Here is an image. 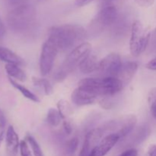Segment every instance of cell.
<instances>
[{
	"label": "cell",
	"mask_w": 156,
	"mask_h": 156,
	"mask_svg": "<svg viewBox=\"0 0 156 156\" xmlns=\"http://www.w3.org/2000/svg\"><path fill=\"white\" fill-rule=\"evenodd\" d=\"M120 156H138V151L133 148L126 149V151L122 152Z\"/></svg>",
	"instance_id": "4316f807"
},
{
	"label": "cell",
	"mask_w": 156,
	"mask_h": 156,
	"mask_svg": "<svg viewBox=\"0 0 156 156\" xmlns=\"http://www.w3.org/2000/svg\"><path fill=\"white\" fill-rule=\"evenodd\" d=\"M19 137L12 126L8 127L5 133L6 151L9 156H15L20 147Z\"/></svg>",
	"instance_id": "5bb4252c"
},
{
	"label": "cell",
	"mask_w": 156,
	"mask_h": 156,
	"mask_svg": "<svg viewBox=\"0 0 156 156\" xmlns=\"http://www.w3.org/2000/svg\"><path fill=\"white\" fill-rule=\"evenodd\" d=\"M57 110L59 111L62 118L64 120H66L67 117L72 115L73 113V108H72L70 103L67 101L64 100V99H61L58 101Z\"/></svg>",
	"instance_id": "44dd1931"
},
{
	"label": "cell",
	"mask_w": 156,
	"mask_h": 156,
	"mask_svg": "<svg viewBox=\"0 0 156 156\" xmlns=\"http://www.w3.org/2000/svg\"><path fill=\"white\" fill-rule=\"evenodd\" d=\"M62 117L59 114V111L55 108H50L47 111V123L50 126L53 127H56L59 125L61 120H62Z\"/></svg>",
	"instance_id": "ffe728a7"
},
{
	"label": "cell",
	"mask_w": 156,
	"mask_h": 156,
	"mask_svg": "<svg viewBox=\"0 0 156 156\" xmlns=\"http://www.w3.org/2000/svg\"><path fill=\"white\" fill-rule=\"evenodd\" d=\"M151 37V31L139 20L131 26L129 50L133 56H139L146 50Z\"/></svg>",
	"instance_id": "5b68a950"
},
{
	"label": "cell",
	"mask_w": 156,
	"mask_h": 156,
	"mask_svg": "<svg viewBox=\"0 0 156 156\" xmlns=\"http://www.w3.org/2000/svg\"><path fill=\"white\" fill-rule=\"evenodd\" d=\"M26 140L28 143V144L30 145V148L32 149V152L34 156H44V152H43L42 149H41V146L38 144V143L37 142V140L34 138L32 136L30 135H27L26 136Z\"/></svg>",
	"instance_id": "7402d4cb"
},
{
	"label": "cell",
	"mask_w": 156,
	"mask_h": 156,
	"mask_svg": "<svg viewBox=\"0 0 156 156\" xmlns=\"http://www.w3.org/2000/svg\"><path fill=\"white\" fill-rule=\"evenodd\" d=\"M137 70H138V64L136 62L128 61V62H123L117 79H118L122 82L123 86H126L133 79Z\"/></svg>",
	"instance_id": "4fadbf2b"
},
{
	"label": "cell",
	"mask_w": 156,
	"mask_h": 156,
	"mask_svg": "<svg viewBox=\"0 0 156 156\" xmlns=\"http://www.w3.org/2000/svg\"><path fill=\"white\" fill-rule=\"evenodd\" d=\"M88 32L79 24H66L53 26L49 30V37L60 51L76 47L85 42Z\"/></svg>",
	"instance_id": "6da1fadb"
},
{
	"label": "cell",
	"mask_w": 156,
	"mask_h": 156,
	"mask_svg": "<svg viewBox=\"0 0 156 156\" xmlns=\"http://www.w3.org/2000/svg\"><path fill=\"white\" fill-rule=\"evenodd\" d=\"M63 128L64 130H65L66 133L70 134L73 132V126H72V123H70L68 120H64L63 122Z\"/></svg>",
	"instance_id": "83f0119b"
},
{
	"label": "cell",
	"mask_w": 156,
	"mask_h": 156,
	"mask_svg": "<svg viewBox=\"0 0 156 156\" xmlns=\"http://www.w3.org/2000/svg\"><path fill=\"white\" fill-rule=\"evenodd\" d=\"M0 60L6 62V64H16L21 66L24 63V59L21 56L4 47H0Z\"/></svg>",
	"instance_id": "2e32d148"
},
{
	"label": "cell",
	"mask_w": 156,
	"mask_h": 156,
	"mask_svg": "<svg viewBox=\"0 0 156 156\" xmlns=\"http://www.w3.org/2000/svg\"><path fill=\"white\" fill-rule=\"evenodd\" d=\"M104 135V130L101 128L91 129L85 136L83 146L81 149L79 156H88L94 146L101 141Z\"/></svg>",
	"instance_id": "8fae6325"
},
{
	"label": "cell",
	"mask_w": 156,
	"mask_h": 156,
	"mask_svg": "<svg viewBox=\"0 0 156 156\" xmlns=\"http://www.w3.org/2000/svg\"><path fill=\"white\" fill-rule=\"evenodd\" d=\"M36 18V9L31 5H21L11 11L8 21L14 30L23 31L31 27Z\"/></svg>",
	"instance_id": "277c9868"
},
{
	"label": "cell",
	"mask_w": 156,
	"mask_h": 156,
	"mask_svg": "<svg viewBox=\"0 0 156 156\" xmlns=\"http://www.w3.org/2000/svg\"><path fill=\"white\" fill-rule=\"evenodd\" d=\"M6 32V29H5V26L4 22L2 20L1 17H0V39L2 38L3 37L5 36Z\"/></svg>",
	"instance_id": "f546056e"
},
{
	"label": "cell",
	"mask_w": 156,
	"mask_h": 156,
	"mask_svg": "<svg viewBox=\"0 0 156 156\" xmlns=\"http://www.w3.org/2000/svg\"><path fill=\"white\" fill-rule=\"evenodd\" d=\"M78 87L85 88L97 97H111L120 92L124 86L117 78H86L78 83Z\"/></svg>",
	"instance_id": "7a4b0ae2"
},
{
	"label": "cell",
	"mask_w": 156,
	"mask_h": 156,
	"mask_svg": "<svg viewBox=\"0 0 156 156\" xmlns=\"http://www.w3.org/2000/svg\"><path fill=\"white\" fill-rule=\"evenodd\" d=\"M78 145H79V140H78V139L76 137L72 138L67 143V151H68L69 153H74L76 151V149H77Z\"/></svg>",
	"instance_id": "d4e9b609"
},
{
	"label": "cell",
	"mask_w": 156,
	"mask_h": 156,
	"mask_svg": "<svg viewBox=\"0 0 156 156\" xmlns=\"http://www.w3.org/2000/svg\"><path fill=\"white\" fill-rule=\"evenodd\" d=\"M148 156H156V145H151L148 149Z\"/></svg>",
	"instance_id": "1f68e13d"
},
{
	"label": "cell",
	"mask_w": 156,
	"mask_h": 156,
	"mask_svg": "<svg viewBox=\"0 0 156 156\" xmlns=\"http://www.w3.org/2000/svg\"><path fill=\"white\" fill-rule=\"evenodd\" d=\"M6 124V118L5 117L4 113L2 112L1 109H0V126L5 127Z\"/></svg>",
	"instance_id": "d6a6232c"
},
{
	"label": "cell",
	"mask_w": 156,
	"mask_h": 156,
	"mask_svg": "<svg viewBox=\"0 0 156 156\" xmlns=\"http://www.w3.org/2000/svg\"><path fill=\"white\" fill-rule=\"evenodd\" d=\"M5 69L9 77L12 78L14 80H18L20 82H24L27 79V75L24 70L20 68L19 66L16 64H6Z\"/></svg>",
	"instance_id": "e0dca14e"
},
{
	"label": "cell",
	"mask_w": 156,
	"mask_h": 156,
	"mask_svg": "<svg viewBox=\"0 0 156 156\" xmlns=\"http://www.w3.org/2000/svg\"><path fill=\"white\" fill-rule=\"evenodd\" d=\"M123 62L120 55L117 53H110L100 60L98 71L101 77L117 78Z\"/></svg>",
	"instance_id": "52a82bcc"
},
{
	"label": "cell",
	"mask_w": 156,
	"mask_h": 156,
	"mask_svg": "<svg viewBox=\"0 0 156 156\" xmlns=\"http://www.w3.org/2000/svg\"><path fill=\"white\" fill-rule=\"evenodd\" d=\"M106 1H112V0H106Z\"/></svg>",
	"instance_id": "e575fe53"
},
{
	"label": "cell",
	"mask_w": 156,
	"mask_h": 156,
	"mask_svg": "<svg viewBox=\"0 0 156 156\" xmlns=\"http://www.w3.org/2000/svg\"><path fill=\"white\" fill-rule=\"evenodd\" d=\"M137 123V117L134 114L125 115L117 121H113L109 123L107 127L108 129H115L114 133L120 137V139L127 136L129 133L133 131Z\"/></svg>",
	"instance_id": "9c48e42d"
},
{
	"label": "cell",
	"mask_w": 156,
	"mask_h": 156,
	"mask_svg": "<svg viewBox=\"0 0 156 156\" xmlns=\"http://www.w3.org/2000/svg\"><path fill=\"white\" fill-rule=\"evenodd\" d=\"M32 82L35 86L39 88L44 92L45 95H50L53 94V88L47 79H44V78L33 77Z\"/></svg>",
	"instance_id": "d6986e66"
},
{
	"label": "cell",
	"mask_w": 156,
	"mask_h": 156,
	"mask_svg": "<svg viewBox=\"0 0 156 156\" xmlns=\"http://www.w3.org/2000/svg\"><path fill=\"white\" fill-rule=\"evenodd\" d=\"M100 60L93 53H90L79 65V69L84 74H90L98 71L99 68Z\"/></svg>",
	"instance_id": "9a60e30c"
},
{
	"label": "cell",
	"mask_w": 156,
	"mask_h": 156,
	"mask_svg": "<svg viewBox=\"0 0 156 156\" xmlns=\"http://www.w3.org/2000/svg\"><path fill=\"white\" fill-rule=\"evenodd\" d=\"M3 137H4V127L0 126V146H1V143L2 142Z\"/></svg>",
	"instance_id": "836d02e7"
},
{
	"label": "cell",
	"mask_w": 156,
	"mask_h": 156,
	"mask_svg": "<svg viewBox=\"0 0 156 156\" xmlns=\"http://www.w3.org/2000/svg\"><path fill=\"white\" fill-rule=\"evenodd\" d=\"M118 18V11L115 6L108 5L103 8L92 21L94 29L102 30L115 24Z\"/></svg>",
	"instance_id": "ba28073f"
},
{
	"label": "cell",
	"mask_w": 156,
	"mask_h": 156,
	"mask_svg": "<svg viewBox=\"0 0 156 156\" xmlns=\"http://www.w3.org/2000/svg\"><path fill=\"white\" fill-rule=\"evenodd\" d=\"M97 96L85 88L77 87L72 93L71 98L73 103L77 106H85L94 103Z\"/></svg>",
	"instance_id": "7c38bea8"
},
{
	"label": "cell",
	"mask_w": 156,
	"mask_h": 156,
	"mask_svg": "<svg viewBox=\"0 0 156 156\" xmlns=\"http://www.w3.org/2000/svg\"><path fill=\"white\" fill-rule=\"evenodd\" d=\"M146 67L150 70H156V57L146 64Z\"/></svg>",
	"instance_id": "f1b7e54d"
},
{
	"label": "cell",
	"mask_w": 156,
	"mask_h": 156,
	"mask_svg": "<svg viewBox=\"0 0 156 156\" xmlns=\"http://www.w3.org/2000/svg\"><path fill=\"white\" fill-rule=\"evenodd\" d=\"M120 140L116 134H108L94 146L88 156H105Z\"/></svg>",
	"instance_id": "30bf717a"
},
{
	"label": "cell",
	"mask_w": 156,
	"mask_h": 156,
	"mask_svg": "<svg viewBox=\"0 0 156 156\" xmlns=\"http://www.w3.org/2000/svg\"><path fill=\"white\" fill-rule=\"evenodd\" d=\"M148 103L152 117L156 119V88H152L149 91L148 94Z\"/></svg>",
	"instance_id": "603a6c76"
},
{
	"label": "cell",
	"mask_w": 156,
	"mask_h": 156,
	"mask_svg": "<svg viewBox=\"0 0 156 156\" xmlns=\"http://www.w3.org/2000/svg\"><path fill=\"white\" fill-rule=\"evenodd\" d=\"M9 82H10L11 85H12L15 89L18 90L19 92H21L24 98H26L29 99V100L32 101L34 102H36V103H39V102L41 101L39 98H38L36 94H34L32 91H30V90L27 89V88H26V87H24V85L18 83L17 81L14 80L13 79H12V78L10 77H9Z\"/></svg>",
	"instance_id": "ac0fdd59"
},
{
	"label": "cell",
	"mask_w": 156,
	"mask_h": 156,
	"mask_svg": "<svg viewBox=\"0 0 156 156\" xmlns=\"http://www.w3.org/2000/svg\"><path fill=\"white\" fill-rule=\"evenodd\" d=\"M139 6L143 8H149L154 4L155 0H135Z\"/></svg>",
	"instance_id": "484cf974"
},
{
	"label": "cell",
	"mask_w": 156,
	"mask_h": 156,
	"mask_svg": "<svg viewBox=\"0 0 156 156\" xmlns=\"http://www.w3.org/2000/svg\"><path fill=\"white\" fill-rule=\"evenodd\" d=\"M57 46L51 38L48 37L43 44L40 56V71L43 76L48 75L53 69V64L59 52Z\"/></svg>",
	"instance_id": "8992f818"
},
{
	"label": "cell",
	"mask_w": 156,
	"mask_h": 156,
	"mask_svg": "<svg viewBox=\"0 0 156 156\" xmlns=\"http://www.w3.org/2000/svg\"><path fill=\"white\" fill-rule=\"evenodd\" d=\"M19 150L21 156H32L31 152H30V149H29L28 143H27L26 140H21V141Z\"/></svg>",
	"instance_id": "cb8c5ba5"
},
{
	"label": "cell",
	"mask_w": 156,
	"mask_h": 156,
	"mask_svg": "<svg viewBox=\"0 0 156 156\" xmlns=\"http://www.w3.org/2000/svg\"><path fill=\"white\" fill-rule=\"evenodd\" d=\"M91 45L88 42H84L75 47L67 56L64 62L55 75V79L58 82L63 81L79 66L84 59L91 53Z\"/></svg>",
	"instance_id": "3957f363"
},
{
	"label": "cell",
	"mask_w": 156,
	"mask_h": 156,
	"mask_svg": "<svg viewBox=\"0 0 156 156\" xmlns=\"http://www.w3.org/2000/svg\"><path fill=\"white\" fill-rule=\"evenodd\" d=\"M94 0H76V5L79 7H82V6H85L86 5L89 4L91 2H93Z\"/></svg>",
	"instance_id": "4dcf8cb0"
}]
</instances>
